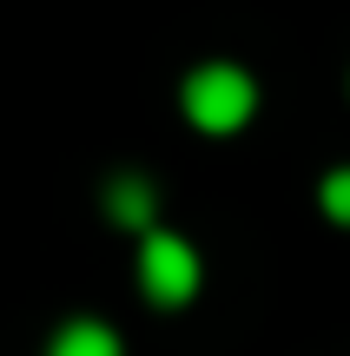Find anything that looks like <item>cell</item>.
<instances>
[{"mask_svg": "<svg viewBox=\"0 0 350 356\" xmlns=\"http://www.w3.org/2000/svg\"><path fill=\"white\" fill-rule=\"evenodd\" d=\"M251 106H258V86H251L238 66H198V73L185 79V113L205 132H238L251 119Z\"/></svg>", "mask_w": 350, "mask_h": 356, "instance_id": "1", "label": "cell"}, {"mask_svg": "<svg viewBox=\"0 0 350 356\" xmlns=\"http://www.w3.org/2000/svg\"><path fill=\"white\" fill-rule=\"evenodd\" d=\"M139 277H145V297L152 304H185V297L198 291V257L185 238H172V231H152L139 251Z\"/></svg>", "mask_w": 350, "mask_h": 356, "instance_id": "2", "label": "cell"}, {"mask_svg": "<svg viewBox=\"0 0 350 356\" xmlns=\"http://www.w3.org/2000/svg\"><path fill=\"white\" fill-rule=\"evenodd\" d=\"M106 211H113V225H152V185L139 172H119L106 185Z\"/></svg>", "mask_w": 350, "mask_h": 356, "instance_id": "3", "label": "cell"}, {"mask_svg": "<svg viewBox=\"0 0 350 356\" xmlns=\"http://www.w3.org/2000/svg\"><path fill=\"white\" fill-rule=\"evenodd\" d=\"M47 356H119V337L106 323H66Z\"/></svg>", "mask_w": 350, "mask_h": 356, "instance_id": "4", "label": "cell"}, {"mask_svg": "<svg viewBox=\"0 0 350 356\" xmlns=\"http://www.w3.org/2000/svg\"><path fill=\"white\" fill-rule=\"evenodd\" d=\"M324 211L337 218V225H350V165L324 178Z\"/></svg>", "mask_w": 350, "mask_h": 356, "instance_id": "5", "label": "cell"}]
</instances>
